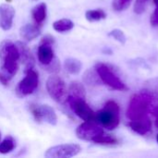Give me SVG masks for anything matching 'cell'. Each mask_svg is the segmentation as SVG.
<instances>
[{"mask_svg": "<svg viewBox=\"0 0 158 158\" xmlns=\"http://www.w3.org/2000/svg\"><path fill=\"white\" fill-rule=\"evenodd\" d=\"M16 147L15 142L11 137L6 138L0 143V154L6 155L12 152Z\"/></svg>", "mask_w": 158, "mask_h": 158, "instance_id": "603a6c76", "label": "cell"}, {"mask_svg": "<svg viewBox=\"0 0 158 158\" xmlns=\"http://www.w3.org/2000/svg\"><path fill=\"white\" fill-rule=\"evenodd\" d=\"M66 101L74 114L81 119L83 121H94L95 112L85 102V99L69 95Z\"/></svg>", "mask_w": 158, "mask_h": 158, "instance_id": "8992f818", "label": "cell"}, {"mask_svg": "<svg viewBox=\"0 0 158 158\" xmlns=\"http://www.w3.org/2000/svg\"><path fill=\"white\" fill-rule=\"evenodd\" d=\"M55 43L54 38L51 35H45L38 47L37 57L39 62L44 65H49L55 59V52L53 49V44Z\"/></svg>", "mask_w": 158, "mask_h": 158, "instance_id": "8fae6325", "label": "cell"}, {"mask_svg": "<svg viewBox=\"0 0 158 158\" xmlns=\"http://www.w3.org/2000/svg\"><path fill=\"white\" fill-rule=\"evenodd\" d=\"M41 34V29L40 25L34 23H28L22 26L19 30V35L21 39H23L26 42H31L36 39Z\"/></svg>", "mask_w": 158, "mask_h": 158, "instance_id": "4fadbf2b", "label": "cell"}, {"mask_svg": "<svg viewBox=\"0 0 158 158\" xmlns=\"http://www.w3.org/2000/svg\"><path fill=\"white\" fill-rule=\"evenodd\" d=\"M104 132L103 128L95 121H84L76 130L77 137L80 140L88 142H94Z\"/></svg>", "mask_w": 158, "mask_h": 158, "instance_id": "30bf717a", "label": "cell"}, {"mask_svg": "<svg viewBox=\"0 0 158 158\" xmlns=\"http://www.w3.org/2000/svg\"><path fill=\"white\" fill-rule=\"evenodd\" d=\"M131 0H113V8L117 11H123L127 9Z\"/></svg>", "mask_w": 158, "mask_h": 158, "instance_id": "d4e9b609", "label": "cell"}, {"mask_svg": "<svg viewBox=\"0 0 158 158\" xmlns=\"http://www.w3.org/2000/svg\"><path fill=\"white\" fill-rule=\"evenodd\" d=\"M64 68H65L66 71L69 72V74L77 75L81 72V68H82V64L77 58L69 57L64 62Z\"/></svg>", "mask_w": 158, "mask_h": 158, "instance_id": "ac0fdd59", "label": "cell"}, {"mask_svg": "<svg viewBox=\"0 0 158 158\" xmlns=\"http://www.w3.org/2000/svg\"><path fill=\"white\" fill-rule=\"evenodd\" d=\"M154 3H155L156 8L153 14L151 15L150 22L153 27H158V0H154Z\"/></svg>", "mask_w": 158, "mask_h": 158, "instance_id": "4316f807", "label": "cell"}, {"mask_svg": "<svg viewBox=\"0 0 158 158\" xmlns=\"http://www.w3.org/2000/svg\"><path fill=\"white\" fill-rule=\"evenodd\" d=\"M15 8L7 4L0 5V29L3 31H8L13 25V20L15 18Z\"/></svg>", "mask_w": 158, "mask_h": 158, "instance_id": "7c38bea8", "label": "cell"}, {"mask_svg": "<svg viewBox=\"0 0 158 158\" xmlns=\"http://www.w3.org/2000/svg\"><path fill=\"white\" fill-rule=\"evenodd\" d=\"M101 81L109 88L116 91H127V85L120 80V78L113 71V69L105 63H97L94 68Z\"/></svg>", "mask_w": 158, "mask_h": 158, "instance_id": "277c9868", "label": "cell"}, {"mask_svg": "<svg viewBox=\"0 0 158 158\" xmlns=\"http://www.w3.org/2000/svg\"><path fill=\"white\" fill-rule=\"evenodd\" d=\"M39 76L38 72L35 71L32 68L26 69L25 77L19 82L16 93L19 97L27 96L31 94L38 87Z\"/></svg>", "mask_w": 158, "mask_h": 158, "instance_id": "52a82bcc", "label": "cell"}, {"mask_svg": "<svg viewBox=\"0 0 158 158\" xmlns=\"http://www.w3.org/2000/svg\"><path fill=\"white\" fill-rule=\"evenodd\" d=\"M46 90L50 97L56 103H63L67 100L68 90L65 81L57 75L50 76L46 81Z\"/></svg>", "mask_w": 158, "mask_h": 158, "instance_id": "5b68a950", "label": "cell"}, {"mask_svg": "<svg viewBox=\"0 0 158 158\" xmlns=\"http://www.w3.org/2000/svg\"><path fill=\"white\" fill-rule=\"evenodd\" d=\"M81 152V147L75 143L59 144L49 148L44 156L46 158H69L79 155Z\"/></svg>", "mask_w": 158, "mask_h": 158, "instance_id": "9c48e42d", "label": "cell"}, {"mask_svg": "<svg viewBox=\"0 0 158 158\" xmlns=\"http://www.w3.org/2000/svg\"><path fill=\"white\" fill-rule=\"evenodd\" d=\"M85 18L88 21H91V22L100 21V20H103L106 18V13L101 8L90 9V10L86 11Z\"/></svg>", "mask_w": 158, "mask_h": 158, "instance_id": "44dd1931", "label": "cell"}, {"mask_svg": "<svg viewBox=\"0 0 158 158\" xmlns=\"http://www.w3.org/2000/svg\"><path fill=\"white\" fill-rule=\"evenodd\" d=\"M46 15H47V6L45 3H40L31 9V17L33 20L36 24L40 26L45 20Z\"/></svg>", "mask_w": 158, "mask_h": 158, "instance_id": "2e32d148", "label": "cell"}, {"mask_svg": "<svg viewBox=\"0 0 158 158\" xmlns=\"http://www.w3.org/2000/svg\"><path fill=\"white\" fill-rule=\"evenodd\" d=\"M120 108L117 102L113 100L107 101L104 107L95 112L94 121L102 128L108 131L115 130L119 125Z\"/></svg>", "mask_w": 158, "mask_h": 158, "instance_id": "3957f363", "label": "cell"}, {"mask_svg": "<svg viewBox=\"0 0 158 158\" xmlns=\"http://www.w3.org/2000/svg\"><path fill=\"white\" fill-rule=\"evenodd\" d=\"M129 126L134 132L143 136L147 135L152 131V121L149 117L139 120L130 121Z\"/></svg>", "mask_w": 158, "mask_h": 158, "instance_id": "5bb4252c", "label": "cell"}, {"mask_svg": "<svg viewBox=\"0 0 158 158\" xmlns=\"http://www.w3.org/2000/svg\"><path fill=\"white\" fill-rule=\"evenodd\" d=\"M68 92H69V95H70V96L85 99V96H86L85 88H84L83 84L79 81H72L69 85Z\"/></svg>", "mask_w": 158, "mask_h": 158, "instance_id": "d6986e66", "label": "cell"}, {"mask_svg": "<svg viewBox=\"0 0 158 158\" xmlns=\"http://www.w3.org/2000/svg\"><path fill=\"white\" fill-rule=\"evenodd\" d=\"M0 59L3 60V69L10 79L17 73L19 68V51L16 44L5 40L0 44Z\"/></svg>", "mask_w": 158, "mask_h": 158, "instance_id": "7a4b0ae2", "label": "cell"}, {"mask_svg": "<svg viewBox=\"0 0 158 158\" xmlns=\"http://www.w3.org/2000/svg\"><path fill=\"white\" fill-rule=\"evenodd\" d=\"M108 36H109V37H112L113 39H115L116 41L119 42V43L122 44H124L126 43V40H127L125 33H124L121 30H119V29L112 30V31L108 33Z\"/></svg>", "mask_w": 158, "mask_h": 158, "instance_id": "cb8c5ba5", "label": "cell"}, {"mask_svg": "<svg viewBox=\"0 0 158 158\" xmlns=\"http://www.w3.org/2000/svg\"><path fill=\"white\" fill-rule=\"evenodd\" d=\"M143 91L151 95L155 100H158V77L145 81L143 82Z\"/></svg>", "mask_w": 158, "mask_h": 158, "instance_id": "e0dca14e", "label": "cell"}, {"mask_svg": "<svg viewBox=\"0 0 158 158\" xmlns=\"http://www.w3.org/2000/svg\"><path fill=\"white\" fill-rule=\"evenodd\" d=\"M152 113H153V115H154L155 118H156L155 124H156V127L158 129V106H155V107L153 108Z\"/></svg>", "mask_w": 158, "mask_h": 158, "instance_id": "f1b7e54d", "label": "cell"}, {"mask_svg": "<svg viewBox=\"0 0 158 158\" xmlns=\"http://www.w3.org/2000/svg\"><path fill=\"white\" fill-rule=\"evenodd\" d=\"M30 111L34 119L39 123L45 122L50 125H56L57 123L56 114L55 110L48 105L31 104L30 106Z\"/></svg>", "mask_w": 158, "mask_h": 158, "instance_id": "ba28073f", "label": "cell"}, {"mask_svg": "<svg viewBox=\"0 0 158 158\" xmlns=\"http://www.w3.org/2000/svg\"><path fill=\"white\" fill-rule=\"evenodd\" d=\"M0 141H1V132H0Z\"/></svg>", "mask_w": 158, "mask_h": 158, "instance_id": "4dcf8cb0", "label": "cell"}, {"mask_svg": "<svg viewBox=\"0 0 158 158\" xmlns=\"http://www.w3.org/2000/svg\"><path fill=\"white\" fill-rule=\"evenodd\" d=\"M156 142H157V143H158V134H157V136H156Z\"/></svg>", "mask_w": 158, "mask_h": 158, "instance_id": "f546056e", "label": "cell"}, {"mask_svg": "<svg viewBox=\"0 0 158 158\" xmlns=\"http://www.w3.org/2000/svg\"><path fill=\"white\" fill-rule=\"evenodd\" d=\"M93 143H97V144H103V145H113V144H116L118 141L114 136L104 132L101 135H99Z\"/></svg>", "mask_w": 158, "mask_h": 158, "instance_id": "7402d4cb", "label": "cell"}, {"mask_svg": "<svg viewBox=\"0 0 158 158\" xmlns=\"http://www.w3.org/2000/svg\"><path fill=\"white\" fill-rule=\"evenodd\" d=\"M53 28L55 31L58 32H66L74 28V23L72 20L69 19H62L56 20L53 23Z\"/></svg>", "mask_w": 158, "mask_h": 158, "instance_id": "ffe728a7", "label": "cell"}, {"mask_svg": "<svg viewBox=\"0 0 158 158\" xmlns=\"http://www.w3.org/2000/svg\"><path fill=\"white\" fill-rule=\"evenodd\" d=\"M155 101L156 100L151 95L143 91L134 94L131 98L127 109V118L129 120L132 121L148 118V114L152 112L155 107Z\"/></svg>", "mask_w": 158, "mask_h": 158, "instance_id": "6da1fadb", "label": "cell"}, {"mask_svg": "<svg viewBox=\"0 0 158 158\" xmlns=\"http://www.w3.org/2000/svg\"><path fill=\"white\" fill-rule=\"evenodd\" d=\"M148 0H135L134 4V12L136 14H142L145 10V6Z\"/></svg>", "mask_w": 158, "mask_h": 158, "instance_id": "484cf974", "label": "cell"}, {"mask_svg": "<svg viewBox=\"0 0 158 158\" xmlns=\"http://www.w3.org/2000/svg\"><path fill=\"white\" fill-rule=\"evenodd\" d=\"M44 68L50 71V72H57L60 69V66H59V62L56 58H55L49 65H46L44 66Z\"/></svg>", "mask_w": 158, "mask_h": 158, "instance_id": "83f0119b", "label": "cell"}, {"mask_svg": "<svg viewBox=\"0 0 158 158\" xmlns=\"http://www.w3.org/2000/svg\"><path fill=\"white\" fill-rule=\"evenodd\" d=\"M16 44H17V46L19 48V59H20V61L23 62L27 66V69L28 68H32L34 59H33V56H32L29 47L22 42H18V43H16Z\"/></svg>", "mask_w": 158, "mask_h": 158, "instance_id": "9a60e30c", "label": "cell"}]
</instances>
